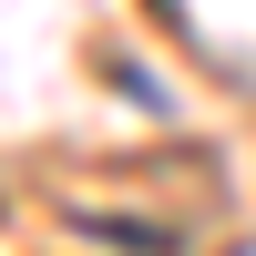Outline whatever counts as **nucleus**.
Listing matches in <instances>:
<instances>
[]
</instances>
